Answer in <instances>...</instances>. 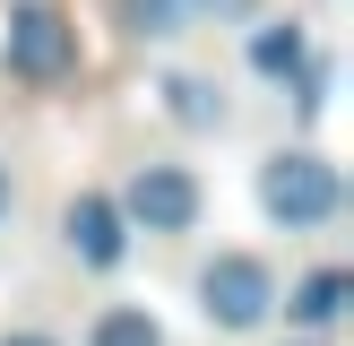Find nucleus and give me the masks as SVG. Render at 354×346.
Here are the masks:
<instances>
[{
  "label": "nucleus",
  "mask_w": 354,
  "mask_h": 346,
  "mask_svg": "<svg viewBox=\"0 0 354 346\" xmlns=\"http://www.w3.org/2000/svg\"><path fill=\"white\" fill-rule=\"evenodd\" d=\"M61 234H69V251H78L86 268H121V260H130V217H121V199H104V190H78V199H69Z\"/></svg>",
  "instance_id": "5"
},
{
  "label": "nucleus",
  "mask_w": 354,
  "mask_h": 346,
  "mask_svg": "<svg viewBox=\"0 0 354 346\" xmlns=\"http://www.w3.org/2000/svg\"><path fill=\"white\" fill-rule=\"evenodd\" d=\"M259 208H268L286 234H320L346 208V173L328 165L320 147H277L268 165H259Z\"/></svg>",
  "instance_id": "1"
},
{
  "label": "nucleus",
  "mask_w": 354,
  "mask_h": 346,
  "mask_svg": "<svg viewBox=\"0 0 354 346\" xmlns=\"http://www.w3.org/2000/svg\"><path fill=\"white\" fill-rule=\"evenodd\" d=\"M121 217L138 234H190L199 225V173L190 165H138L121 182Z\"/></svg>",
  "instance_id": "4"
},
{
  "label": "nucleus",
  "mask_w": 354,
  "mask_h": 346,
  "mask_svg": "<svg viewBox=\"0 0 354 346\" xmlns=\"http://www.w3.org/2000/svg\"><path fill=\"white\" fill-rule=\"evenodd\" d=\"M9 208H17V173L0 165V225H9Z\"/></svg>",
  "instance_id": "13"
},
{
  "label": "nucleus",
  "mask_w": 354,
  "mask_h": 346,
  "mask_svg": "<svg viewBox=\"0 0 354 346\" xmlns=\"http://www.w3.org/2000/svg\"><path fill=\"white\" fill-rule=\"evenodd\" d=\"M303 61H311L303 17H268V26H251V69H259V78H294Z\"/></svg>",
  "instance_id": "8"
},
{
  "label": "nucleus",
  "mask_w": 354,
  "mask_h": 346,
  "mask_svg": "<svg viewBox=\"0 0 354 346\" xmlns=\"http://www.w3.org/2000/svg\"><path fill=\"white\" fill-rule=\"evenodd\" d=\"M121 26L138 44H173V35L199 26V0H121Z\"/></svg>",
  "instance_id": "9"
},
{
  "label": "nucleus",
  "mask_w": 354,
  "mask_h": 346,
  "mask_svg": "<svg viewBox=\"0 0 354 346\" xmlns=\"http://www.w3.org/2000/svg\"><path fill=\"white\" fill-rule=\"evenodd\" d=\"M0 69L26 86H52L78 69V17L52 9V0H17L9 9V35H0Z\"/></svg>",
  "instance_id": "3"
},
{
  "label": "nucleus",
  "mask_w": 354,
  "mask_h": 346,
  "mask_svg": "<svg viewBox=\"0 0 354 346\" xmlns=\"http://www.w3.org/2000/svg\"><path fill=\"white\" fill-rule=\"evenodd\" d=\"M0 346H61V338H44V329H9Z\"/></svg>",
  "instance_id": "14"
},
{
  "label": "nucleus",
  "mask_w": 354,
  "mask_h": 346,
  "mask_svg": "<svg viewBox=\"0 0 354 346\" xmlns=\"http://www.w3.org/2000/svg\"><path fill=\"white\" fill-rule=\"evenodd\" d=\"M346 294H354V277H346V268H311V277H303L294 294H277V311H286L294 329H337Z\"/></svg>",
  "instance_id": "6"
},
{
  "label": "nucleus",
  "mask_w": 354,
  "mask_h": 346,
  "mask_svg": "<svg viewBox=\"0 0 354 346\" xmlns=\"http://www.w3.org/2000/svg\"><path fill=\"white\" fill-rule=\"evenodd\" d=\"M216 17V26H259V0H199V26Z\"/></svg>",
  "instance_id": "12"
},
{
  "label": "nucleus",
  "mask_w": 354,
  "mask_h": 346,
  "mask_svg": "<svg viewBox=\"0 0 354 346\" xmlns=\"http://www.w3.org/2000/svg\"><path fill=\"white\" fill-rule=\"evenodd\" d=\"M156 95H165V113L182 121V130H225V86L199 78V69H173Z\"/></svg>",
  "instance_id": "7"
},
{
  "label": "nucleus",
  "mask_w": 354,
  "mask_h": 346,
  "mask_svg": "<svg viewBox=\"0 0 354 346\" xmlns=\"http://www.w3.org/2000/svg\"><path fill=\"white\" fill-rule=\"evenodd\" d=\"M286 86H294V113H303V121H320V113H328V61H303Z\"/></svg>",
  "instance_id": "11"
},
{
  "label": "nucleus",
  "mask_w": 354,
  "mask_h": 346,
  "mask_svg": "<svg viewBox=\"0 0 354 346\" xmlns=\"http://www.w3.org/2000/svg\"><path fill=\"white\" fill-rule=\"evenodd\" d=\"M86 346H165V329H156L147 303H113V311H95Z\"/></svg>",
  "instance_id": "10"
},
{
  "label": "nucleus",
  "mask_w": 354,
  "mask_h": 346,
  "mask_svg": "<svg viewBox=\"0 0 354 346\" xmlns=\"http://www.w3.org/2000/svg\"><path fill=\"white\" fill-rule=\"evenodd\" d=\"M199 320L225 329V338H251V329L277 320V268L259 251H216L199 268Z\"/></svg>",
  "instance_id": "2"
}]
</instances>
